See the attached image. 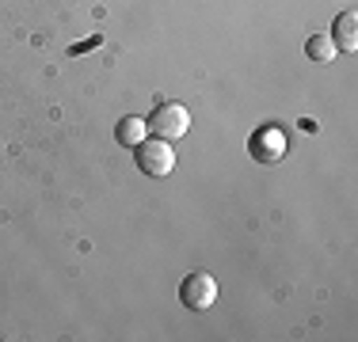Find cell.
<instances>
[{
  "instance_id": "277c9868",
  "label": "cell",
  "mask_w": 358,
  "mask_h": 342,
  "mask_svg": "<svg viewBox=\"0 0 358 342\" xmlns=\"http://www.w3.org/2000/svg\"><path fill=\"white\" fill-rule=\"evenodd\" d=\"M331 42H336V50H347V54L358 50V15L355 12L336 15V23H331Z\"/></svg>"
},
{
  "instance_id": "8992f818",
  "label": "cell",
  "mask_w": 358,
  "mask_h": 342,
  "mask_svg": "<svg viewBox=\"0 0 358 342\" xmlns=\"http://www.w3.org/2000/svg\"><path fill=\"white\" fill-rule=\"evenodd\" d=\"M115 137H118V144H130V149H138V144L149 137V126H145V118H122L118 122V130H115Z\"/></svg>"
},
{
  "instance_id": "7a4b0ae2",
  "label": "cell",
  "mask_w": 358,
  "mask_h": 342,
  "mask_svg": "<svg viewBox=\"0 0 358 342\" xmlns=\"http://www.w3.org/2000/svg\"><path fill=\"white\" fill-rule=\"evenodd\" d=\"M134 156H138L141 175H149V179H164V175H172V168H176L172 141H164V137H145Z\"/></svg>"
},
{
  "instance_id": "52a82bcc",
  "label": "cell",
  "mask_w": 358,
  "mask_h": 342,
  "mask_svg": "<svg viewBox=\"0 0 358 342\" xmlns=\"http://www.w3.org/2000/svg\"><path fill=\"white\" fill-rule=\"evenodd\" d=\"M305 54L313 57V61H320V65H328V61H336V42H331V34H313L309 42H305Z\"/></svg>"
},
{
  "instance_id": "5b68a950",
  "label": "cell",
  "mask_w": 358,
  "mask_h": 342,
  "mask_svg": "<svg viewBox=\"0 0 358 342\" xmlns=\"http://www.w3.org/2000/svg\"><path fill=\"white\" fill-rule=\"evenodd\" d=\"M286 156V137L278 130H263L255 137V160H263V164H275V160Z\"/></svg>"
},
{
  "instance_id": "3957f363",
  "label": "cell",
  "mask_w": 358,
  "mask_h": 342,
  "mask_svg": "<svg viewBox=\"0 0 358 342\" xmlns=\"http://www.w3.org/2000/svg\"><path fill=\"white\" fill-rule=\"evenodd\" d=\"M179 301L191 308V312H206V308H214V301H217V281L202 270L187 274L183 285H179Z\"/></svg>"
},
{
  "instance_id": "6da1fadb",
  "label": "cell",
  "mask_w": 358,
  "mask_h": 342,
  "mask_svg": "<svg viewBox=\"0 0 358 342\" xmlns=\"http://www.w3.org/2000/svg\"><path fill=\"white\" fill-rule=\"evenodd\" d=\"M145 126L152 130V137H164V141H176V137H183L191 130V110L183 107V103H157L152 107V114L145 118Z\"/></svg>"
}]
</instances>
